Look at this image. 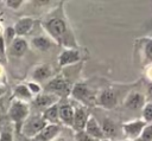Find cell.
I'll use <instances>...</instances> for the list:
<instances>
[{
	"instance_id": "6da1fadb",
	"label": "cell",
	"mask_w": 152,
	"mask_h": 141,
	"mask_svg": "<svg viewBox=\"0 0 152 141\" xmlns=\"http://www.w3.org/2000/svg\"><path fill=\"white\" fill-rule=\"evenodd\" d=\"M42 25L46 36L50 37L53 43L63 46L64 49H77V41L64 13L63 2L45 15Z\"/></svg>"
},
{
	"instance_id": "7a4b0ae2",
	"label": "cell",
	"mask_w": 152,
	"mask_h": 141,
	"mask_svg": "<svg viewBox=\"0 0 152 141\" xmlns=\"http://www.w3.org/2000/svg\"><path fill=\"white\" fill-rule=\"evenodd\" d=\"M7 115H8V118L12 121V123L14 124L15 133H19L23 123L30 116V104L14 98L11 101Z\"/></svg>"
},
{
	"instance_id": "3957f363",
	"label": "cell",
	"mask_w": 152,
	"mask_h": 141,
	"mask_svg": "<svg viewBox=\"0 0 152 141\" xmlns=\"http://www.w3.org/2000/svg\"><path fill=\"white\" fill-rule=\"evenodd\" d=\"M46 126H48V123L43 118L42 114H33V115H30L25 120L19 133L28 139H32L37 134H39Z\"/></svg>"
},
{
	"instance_id": "277c9868",
	"label": "cell",
	"mask_w": 152,
	"mask_h": 141,
	"mask_svg": "<svg viewBox=\"0 0 152 141\" xmlns=\"http://www.w3.org/2000/svg\"><path fill=\"white\" fill-rule=\"evenodd\" d=\"M70 90H71L70 83L68 82V79L63 75L53 76L49 82H46V84L44 86V91L45 92L55 94L59 98H62L63 96L69 95Z\"/></svg>"
},
{
	"instance_id": "5b68a950",
	"label": "cell",
	"mask_w": 152,
	"mask_h": 141,
	"mask_svg": "<svg viewBox=\"0 0 152 141\" xmlns=\"http://www.w3.org/2000/svg\"><path fill=\"white\" fill-rule=\"evenodd\" d=\"M70 95L75 101H77L78 103H81L84 107L90 105L96 102V96L93 94V91L89 89V86L82 82L72 85V88L70 90Z\"/></svg>"
},
{
	"instance_id": "8992f818",
	"label": "cell",
	"mask_w": 152,
	"mask_h": 141,
	"mask_svg": "<svg viewBox=\"0 0 152 141\" xmlns=\"http://www.w3.org/2000/svg\"><path fill=\"white\" fill-rule=\"evenodd\" d=\"M59 100L61 98L57 95L43 91V92H40V94H38V95H36L33 97V100L31 101V105L37 111V114H42L49 107L58 103Z\"/></svg>"
},
{
	"instance_id": "52a82bcc",
	"label": "cell",
	"mask_w": 152,
	"mask_h": 141,
	"mask_svg": "<svg viewBox=\"0 0 152 141\" xmlns=\"http://www.w3.org/2000/svg\"><path fill=\"white\" fill-rule=\"evenodd\" d=\"M147 123L142 118H135L132 121H127L122 123V132L125 137L127 139L126 141H137L139 136L141 135L145 126Z\"/></svg>"
},
{
	"instance_id": "ba28073f",
	"label": "cell",
	"mask_w": 152,
	"mask_h": 141,
	"mask_svg": "<svg viewBox=\"0 0 152 141\" xmlns=\"http://www.w3.org/2000/svg\"><path fill=\"white\" fill-rule=\"evenodd\" d=\"M96 103L103 109H113L118 104V95L112 89H103L96 96Z\"/></svg>"
},
{
	"instance_id": "9c48e42d",
	"label": "cell",
	"mask_w": 152,
	"mask_h": 141,
	"mask_svg": "<svg viewBox=\"0 0 152 141\" xmlns=\"http://www.w3.org/2000/svg\"><path fill=\"white\" fill-rule=\"evenodd\" d=\"M31 77H32V82H36L38 84L49 82L53 77V69L49 64H45V63L39 64L32 70Z\"/></svg>"
},
{
	"instance_id": "30bf717a",
	"label": "cell",
	"mask_w": 152,
	"mask_h": 141,
	"mask_svg": "<svg viewBox=\"0 0 152 141\" xmlns=\"http://www.w3.org/2000/svg\"><path fill=\"white\" fill-rule=\"evenodd\" d=\"M75 111H74V120H72V126L71 128L76 132H82L84 130V127H86V123L89 118V113L87 110V108L82 104L77 105V107H74Z\"/></svg>"
},
{
	"instance_id": "8fae6325",
	"label": "cell",
	"mask_w": 152,
	"mask_h": 141,
	"mask_svg": "<svg viewBox=\"0 0 152 141\" xmlns=\"http://www.w3.org/2000/svg\"><path fill=\"white\" fill-rule=\"evenodd\" d=\"M82 59V53L77 49H64L58 56L59 66H69L78 63Z\"/></svg>"
},
{
	"instance_id": "7c38bea8",
	"label": "cell",
	"mask_w": 152,
	"mask_h": 141,
	"mask_svg": "<svg viewBox=\"0 0 152 141\" xmlns=\"http://www.w3.org/2000/svg\"><path fill=\"white\" fill-rule=\"evenodd\" d=\"M28 50V43L24 37H15L8 45V53L12 57L20 58Z\"/></svg>"
},
{
	"instance_id": "4fadbf2b",
	"label": "cell",
	"mask_w": 152,
	"mask_h": 141,
	"mask_svg": "<svg viewBox=\"0 0 152 141\" xmlns=\"http://www.w3.org/2000/svg\"><path fill=\"white\" fill-rule=\"evenodd\" d=\"M146 100H145V95H142L140 91H131L125 101H124V105L129 109V110H138V109H142V107L145 105Z\"/></svg>"
},
{
	"instance_id": "5bb4252c",
	"label": "cell",
	"mask_w": 152,
	"mask_h": 141,
	"mask_svg": "<svg viewBox=\"0 0 152 141\" xmlns=\"http://www.w3.org/2000/svg\"><path fill=\"white\" fill-rule=\"evenodd\" d=\"M84 132H86V134H88L95 141L104 140V135H103L101 124L93 115L89 116V118H88V121L86 123V127H84Z\"/></svg>"
},
{
	"instance_id": "9a60e30c",
	"label": "cell",
	"mask_w": 152,
	"mask_h": 141,
	"mask_svg": "<svg viewBox=\"0 0 152 141\" xmlns=\"http://www.w3.org/2000/svg\"><path fill=\"white\" fill-rule=\"evenodd\" d=\"M61 133V126L57 124H48L39 134H37L34 137L30 139L31 141H53L58 137Z\"/></svg>"
},
{
	"instance_id": "2e32d148",
	"label": "cell",
	"mask_w": 152,
	"mask_h": 141,
	"mask_svg": "<svg viewBox=\"0 0 152 141\" xmlns=\"http://www.w3.org/2000/svg\"><path fill=\"white\" fill-rule=\"evenodd\" d=\"M34 25V19L31 17H23L19 20H17V23L13 26L14 33L17 37H24L26 34H28Z\"/></svg>"
},
{
	"instance_id": "e0dca14e",
	"label": "cell",
	"mask_w": 152,
	"mask_h": 141,
	"mask_svg": "<svg viewBox=\"0 0 152 141\" xmlns=\"http://www.w3.org/2000/svg\"><path fill=\"white\" fill-rule=\"evenodd\" d=\"M139 44L141 64L145 66L152 65V38H142L139 40Z\"/></svg>"
},
{
	"instance_id": "ac0fdd59",
	"label": "cell",
	"mask_w": 152,
	"mask_h": 141,
	"mask_svg": "<svg viewBox=\"0 0 152 141\" xmlns=\"http://www.w3.org/2000/svg\"><path fill=\"white\" fill-rule=\"evenodd\" d=\"M74 107L69 103H63L59 104L58 107V113H59V121L62 124L66 127L72 126V120H74Z\"/></svg>"
},
{
	"instance_id": "d6986e66",
	"label": "cell",
	"mask_w": 152,
	"mask_h": 141,
	"mask_svg": "<svg viewBox=\"0 0 152 141\" xmlns=\"http://www.w3.org/2000/svg\"><path fill=\"white\" fill-rule=\"evenodd\" d=\"M13 95H14V98L15 100H19V101H23V102H26V103H31V101L33 100V94L30 91L27 84H18L15 85L14 90H13Z\"/></svg>"
},
{
	"instance_id": "ffe728a7",
	"label": "cell",
	"mask_w": 152,
	"mask_h": 141,
	"mask_svg": "<svg viewBox=\"0 0 152 141\" xmlns=\"http://www.w3.org/2000/svg\"><path fill=\"white\" fill-rule=\"evenodd\" d=\"M58 107H59V104L56 103V104L49 107L48 109H45V110L42 113V116H43V118L45 120V122H46L48 124H57V126L61 124Z\"/></svg>"
},
{
	"instance_id": "44dd1931",
	"label": "cell",
	"mask_w": 152,
	"mask_h": 141,
	"mask_svg": "<svg viewBox=\"0 0 152 141\" xmlns=\"http://www.w3.org/2000/svg\"><path fill=\"white\" fill-rule=\"evenodd\" d=\"M31 44L33 45L34 49H37V50H39V51H48V50H50V49L52 47L53 41H52V39H51L50 37H48L46 34H45V36L40 34V36L34 37V38L31 40Z\"/></svg>"
},
{
	"instance_id": "7402d4cb",
	"label": "cell",
	"mask_w": 152,
	"mask_h": 141,
	"mask_svg": "<svg viewBox=\"0 0 152 141\" xmlns=\"http://www.w3.org/2000/svg\"><path fill=\"white\" fill-rule=\"evenodd\" d=\"M101 128H102V132H103V135H104L106 140L112 141V139H114L116 136L118 128H116V124L112 120L104 118L103 122L101 123Z\"/></svg>"
},
{
	"instance_id": "603a6c76",
	"label": "cell",
	"mask_w": 152,
	"mask_h": 141,
	"mask_svg": "<svg viewBox=\"0 0 152 141\" xmlns=\"http://www.w3.org/2000/svg\"><path fill=\"white\" fill-rule=\"evenodd\" d=\"M14 128L11 126L1 128L0 132V141H14Z\"/></svg>"
},
{
	"instance_id": "cb8c5ba5",
	"label": "cell",
	"mask_w": 152,
	"mask_h": 141,
	"mask_svg": "<svg viewBox=\"0 0 152 141\" xmlns=\"http://www.w3.org/2000/svg\"><path fill=\"white\" fill-rule=\"evenodd\" d=\"M142 111V120L146 123H151L152 122V102H146L145 105L141 109Z\"/></svg>"
},
{
	"instance_id": "d4e9b609",
	"label": "cell",
	"mask_w": 152,
	"mask_h": 141,
	"mask_svg": "<svg viewBox=\"0 0 152 141\" xmlns=\"http://www.w3.org/2000/svg\"><path fill=\"white\" fill-rule=\"evenodd\" d=\"M137 141H152V122L147 123Z\"/></svg>"
},
{
	"instance_id": "484cf974",
	"label": "cell",
	"mask_w": 152,
	"mask_h": 141,
	"mask_svg": "<svg viewBox=\"0 0 152 141\" xmlns=\"http://www.w3.org/2000/svg\"><path fill=\"white\" fill-rule=\"evenodd\" d=\"M5 5H6L8 8L17 11V9L21 8L23 5H25V1H24V0H7V1H5Z\"/></svg>"
},
{
	"instance_id": "4316f807",
	"label": "cell",
	"mask_w": 152,
	"mask_h": 141,
	"mask_svg": "<svg viewBox=\"0 0 152 141\" xmlns=\"http://www.w3.org/2000/svg\"><path fill=\"white\" fill-rule=\"evenodd\" d=\"M75 141H95V140L91 139L88 134H86L84 130H82V132L75 133Z\"/></svg>"
},
{
	"instance_id": "83f0119b",
	"label": "cell",
	"mask_w": 152,
	"mask_h": 141,
	"mask_svg": "<svg viewBox=\"0 0 152 141\" xmlns=\"http://www.w3.org/2000/svg\"><path fill=\"white\" fill-rule=\"evenodd\" d=\"M27 86H28L30 91L33 94V96H36V95H38V94L42 92V86L38 83H36V82H28L27 83Z\"/></svg>"
},
{
	"instance_id": "f1b7e54d",
	"label": "cell",
	"mask_w": 152,
	"mask_h": 141,
	"mask_svg": "<svg viewBox=\"0 0 152 141\" xmlns=\"http://www.w3.org/2000/svg\"><path fill=\"white\" fill-rule=\"evenodd\" d=\"M5 34H6V38H7V40H8V43H10V44H11V41L17 37V36H15V33H14L13 27H8V28H6Z\"/></svg>"
},
{
	"instance_id": "f546056e",
	"label": "cell",
	"mask_w": 152,
	"mask_h": 141,
	"mask_svg": "<svg viewBox=\"0 0 152 141\" xmlns=\"http://www.w3.org/2000/svg\"><path fill=\"white\" fill-rule=\"evenodd\" d=\"M145 100H146V102H152V82L148 83V85H147V88H146Z\"/></svg>"
},
{
	"instance_id": "4dcf8cb0",
	"label": "cell",
	"mask_w": 152,
	"mask_h": 141,
	"mask_svg": "<svg viewBox=\"0 0 152 141\" xmlns=\"http://www.w3.org/2000/svg\"><path fill=\"white\" fill-rule=\"evenodd\" d=\"M14 141H31L28 137H26V136H24L23 134H20V133H15V135H14Z\"/></svg>"
},
{
	"instance_id": "1f68e13d",
	"label": "cell",
	"mask_w": 152,
	"mask_h": 141,
	"mask_svg": "<svg viewBox=\"0 0 152 141\" xmlns=\"http://www.w3.org/2000/svg\"><path fill=\"white\" fill-rule=\"evenodd\" d=\"M147 76L151 78V81H152V65H150V66H147Z\"/></svg>"
},
{
	"instance_id": "d6a6232c",
	"label": "cell",
	"mask_w": 152,
	"mask_h": 141,
	"mask_svg": "<svg viewBox=\"0 0 152 141\" xmlns=\"http://www.w3.org/2000/svg\"><path fill=\"white\" fill-rule=\"evenodd\" d=\"M6 94V88L4 85H0V97H2Z\"/></svg>"
},
{
	"instance_id": "836d02e7",
	"label": "cell",
	"mask_w": 152,
	"mask_h": 141,
	"mask_svg": "<svg viewBox=\"0 0 152 141\" xmlns=\"http://www.w3.org/2000/svg\"><path fill=\"white\" fill-rule=\"evenodd\" d=\"M53 141H65L64 139H61V137H57V139H55Z\"/></svg>"
},
{
	"instance_id": "e575fe53",
	"label": "cell",
	"mask_w": 152,
	"mask_h": 141,
	"mask_svg": "<svg viewBox=\"0 0 152 141\" xmlns=\"http://www.w3.org/2000/svg\"><path fill=\"white\" fill-rule=\"evenodd\" d=\"M100 141H109V140H106V139H104V140H100Z\"/></svg>"
},
{
	"instance_id": "d590c367",
	"label": "cell",
	"mask_w": 152,
	"mask_h": 141,
	"mask_svg": "<svg viewBox=\"0 0 152 141\" xmlns=\"http://www.w3.org/2000/svg\"><path fill=\"white\" fill-rule=\"evenodd\" d=\"M0 132H1V127H0Z\"/></svg>"
}]
</instances>
